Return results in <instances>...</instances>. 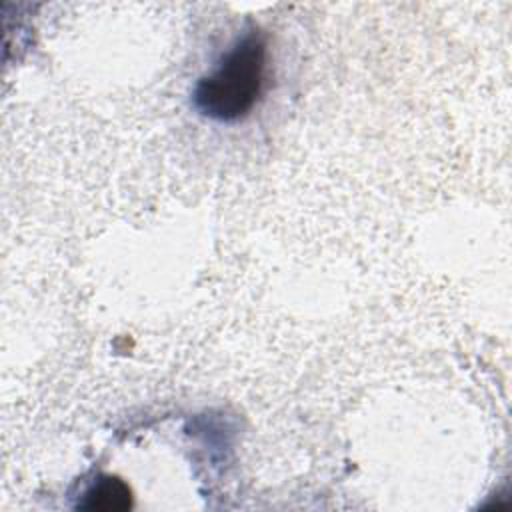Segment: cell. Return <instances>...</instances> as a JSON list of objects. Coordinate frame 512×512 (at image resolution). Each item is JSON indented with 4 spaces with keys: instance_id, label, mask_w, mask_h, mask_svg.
<instances>
[{
    "instance_id": "obj_1",
    "label": "cell",
    "mask_w": 512,
    "mask_h": 512,
    "mask_svg": "<svg viewBox=\"0 0 512 512\" xmlns=\"http://www.w3.org/2000/svg\"><path fill=\"white\" fill-rule=\"evenodd\" d=\"M266 38L260 30H246L200 76L192 88V106L208 120L232 124L246 118L262 96L266 80Z\"/></svg>"
},
{
    "instance_id": "obj_2",
    "label": "cell",
    "mask_w": 512,
    "mask_h": 512,
    "mask_svg": "<svg viewBox=\"0 0 512 512\" xmlns=\"http://www.w3.org/2000/svg\"><path fill=\"white\" fill-rule=\"evenodd\" d=\"M132 504L130 488L124 480L118 476H98V480L84 492L82 502H78V508L82 510H126Z\"/></svg>"
}]
</instances>
